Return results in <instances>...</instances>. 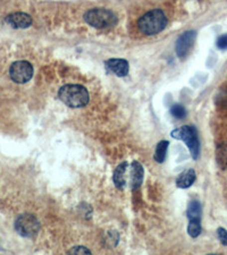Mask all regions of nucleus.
Segmentation results:
<instances>
[{"mask_svg": "<svg viewBox=\"0 0 227 255\" xmlns=\"http://www.w3.org/2000/svg\"><path fill=\"white\" fill-rule=\"evenodd\" d=\"M167 25L166 15L160 9H153L145 13L137 22V27L144 35L159 33Z\"/></svg>", "mask_w": 227, "mask_h": 255, "instance_id": "f257e3e1", "label": "nucleus"}, {"mask_svg": "<svg viewBox=\"0 0 227 255\" xmlns=\"http://www.w3.org/2000/svg\"><path fill=\"white\" fill-rule=\"evenodd\" d=\"M59 99L68 107L80 108L89 102V92L81 85L68 84L59 90Z\"/></svg>", "mask_w": 227, "mask_h": 255, "instance_id": "f03ea898", "label": "nucleus"}, {"mask_svg": "<svg viewBox=\"0 0 227 255\" xmlns=\"http://www.w3.org/2000/svg\"><path fill=\"white\" fill-rule=\"evenodd\" d=\"M84 21L92 27L99 28H109L116 25L117 17L112 10L105 9V8H95L87 11L84 15Z\"/></svg>", "mask_w": 227, "mask_h": 255, "instance_id": "7ed1b4c3", "label": "nucleus"}, {"mask_svg": "<svg viewBox=\"0 0 227 255\" xmlns=\"http://www.w3.org/2000/svg\"><path fill=\"white\" fill-rule=\"evenodd\" d=\"M174 139L182 140L189 148L193 159H198L200 155V142H199L197 129L192 126H183L172 132Z\"/></svg>", "mask_w": 227, "mask_h": 255, "instance_id": "20e7f679", "label": "nucleus"}, {"mask_svg": "<svg viewBox=\"0 0 227 255\" xmlns=\"http://www.w3.org/2000/svg\"><path fill=\"white\" fill-rule=\"evenodd\" d=\"M15 229L23 237H34L40 230L38 219L32 214H22L15 221Z\"/></svg>", "mask_w": 227, "mask_h": 255, "instance_id": "39448f33", "label": "nucleus"}, {"mask_svg": "<svg viewBox=\"0 0 227 255\" xmlns=\"http://www.w3.org/2000/svg\"><path fill=\"white\" fill-rule=\"evenodd\" d=\"M9 75L15 83H26L33 76V67L28 62L19 60V62H15L11 65L9 68Z\"/></svg>", "mask_w": 227, "mask_h": 255, "instance_id": "423d86ee", "label": "nucleus"}, {"mask_svg": "<svg viewBox=\"0 0 227 255\" xmlns=\"http://www.w3.org/2000/svg\"><path fill=\"white\" fill-rule=\"evenodd\" d=\"M196 31H188L180 36V39L176 42V54L180 58H185L190 50L192 49V46L196 40Z\"/></svg>", "mask_w": 227, "mask_h": 255, "instance_id": "0eeeda50", "label": "nucleus"}, {"mask_svg": "<svg viewBox=\"0 0 227 255\" xmlns=\"http://www.w3.org/2000/svg\"><path fill=\"white\" fill-rule=\"evenodd\" d=\"M129 187L132 189H136L139 188L142 181H143V176H144V170L143 167H142L141 164L136 163H132L131 168H129Z\"/></svg>", "mask_w": 227, "mask_h": 255, "instance_id": "6e6552de", "label": "nucleus"}, {"mask_svg": "<svg viewBox=\"0 0 227 255\" xmlns=\"http://www.w3.org/2000/svg\"><path fill=\"white\" fill-rule=\"evenodd\" d=\"M106 67L109 72L119 78L126 76L129 71L128 64L124 59H109L106 62Z\"/></svg>", "mask_w": 227, "mask_h": 255, "instance_id": "1a4fd4ad", "label": "nucleus"}, {"mask_svg": "<svg viewBox=\"0 0 227 255\" xmlns=\"http://www.w3.org/2000/svg\"><path fill=\"white\" fill-rule=\"evenodd\" d=\"M6 22L14 28H26L32 24V18L25 13H14L7 16Z\"/></svg>", "mask_w": 227, "mask_h": 255, "instance_id": "9d476101", "label": "nucleus"}, {"mask_svg": "<svg viewBox=\"0 0 227 255\" xmlns=\"http://www.w3.org/2000/svg\"><path fill=\"white\" fill-rule=\"evenodd\" d=\"M127 168L128 166L126 163H121L120 165L117 166L115 171H114V183H115L117 188L123 189L125 187V185H126Z\"/></svg>", "mask_w": 227, "mask_h": 255, "instance_id": "9b49d317", "label": "nucleus"}, {"mask_svg": "<svg viewBox=\"0 0 227 255\" xmlns=\"http://www.w3.org/2000/svg\"><path fill=\"white\" fill-rule=\"evenodd\" d=\"M194 180H196V171L193 169H189L177 177L176 185L180 188H188L193 185Z\"/></svg>", "mask_w": 227, "mask_h": 255, "instance_id": "f8f14e48", "label": "nucleus"}, {"mask_svg": "<svg viewBox=\"0 0 227 255\" xmlns=\"http://www.w3.org/2000/svg\"><path fill=\"white\" fill-rule=\"evenodd\" d=\"M169 143L167 141H160L157 144L156 152H155V160L158 164H163L166 159V155H167Z\"/></svg>", "mask_w": 227, "mask_h": 255, "instance_id": "ddd939ff", "label": "nucleus"}, {"mask_svg": "<svg viewBox=\"0 0 227 255\" xmlns=\"http://www.w3.org/2000/svg\"><path fill=\"white\" fill-rule=\"evenodd\" d=\"M216 158L220 167L222 169L227 170V142L226 143L221 144L220 147H218L217 152H216Z\"/></svg>", "mask_w": 227, "mask_h": 255, "instance_id": "4468645a", "label": "nucleus"}, {"mask_svg": "<svg viewBox=\"0 0 227 255\" xmlns=\"http://www.w3.org/2000/svg\"><path fill=\"white\" fill-rule=\"evenodd\" d=\"M188 217L190 220H201V204L198 201H192L188 209Z\"/></svg>", "mask_w": 227, "mask_h": 255, "instance_id": "2eb2a0df", "label": "nucleus"}, {"mask_svg": "<svg viewBox=\"0 0 227 255\" xmlns=\"http://www.w3.org/2000/svg\"><path fill=\"white\" fill-rule=\"evenodd\" d=\"M188 233L191 237L197 238L201 234V224L199 220H190L188 227Z\"/></svg>", "mask_w": 227, "mask_h": 255, "instance_id": "dca6fc26", "label": "nucleus"}, {"mask_svg": "<svg viewBox=\"0 0 227 255\" xmlns=\"http://www.w3.org/2000/svg\"><path fill=\"white\" fill-rule=\"evenodd\" d=\"M170 112H172V115L177 119H182L186 116L185 108L183 106H181V104H175V106H173L172 109H170Z\"/></svg>", "mask_w": 227, "mask_h": 255, "instance_id": "f3484780", "label": "nucleus"}, {"mask_svg": "<svg viewBox=\"0 0 227 255\" xmlns=\"http://www.w3.org/2000/svg\"><path fill=\"white\" fill-rule=\"evenodd\" d=\"M217 235H218V238H220L222 244L224 246H227V232L226 230L224 228H218Z\"/></svg>", "mask_w": 227, "mask_h": 255, "instance_id": "a211bd4d", "label": "nucleus"}, {"mask_svg": "<svg viewBox=\"0 0 227 255\" xmlns=\"http://www.w3.org/2000/svg\"><path fill=\"white\" fill-rule=\"evenodd\" d=\"M217 47L220 49H227V34H223L217 40Z\"/></svg>", "mask_w": 227, "mask_h": 255, "instance_id": "6ab92c4d", "label": "nucleus"}, {"mask_svg": "<svg viewBox=\"0 0 227 255\" xmlns=\"http://www.w3.org/2000/svg\"><path fill=\"white\" fill-rule=\"evenodd\" d=\"M70 254H91V252L88 249L83 248V246H76V248L70 251Z\"/></svg>", "mask_w": 227, "mask_h": 255, "instance_id": "aec40b11", "label": "nucleus"}]
</instances>
